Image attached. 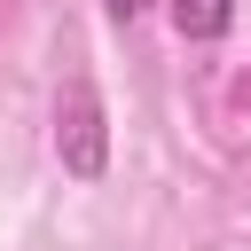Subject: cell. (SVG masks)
Listing matches in <instances>:
<instances>
[{
    "mask_svg": "<svg viewBox=\"0 0 251 251\" xmlns=\"http://www.w3.org/2000/svg\"><path fill=\"white\" fill-rule=\"evenodd\" d=\"M102 8H110V24H133V8H141V0H102Z\"/></svg>",
    "mask_w": 251,
    "mask_h": 251,
    "instance_id": "cell-3",
    "label": "cell"
},
{
    "mask_svg": "<svg viewBox=\"0 0 251 251\" xmlns=\"http://www.w3.org/2000/svg\"><path fill=\"white\" fill-rule=\"evenodd\" d=\"M227 24H235V0H173V31L196 39V47L227 39Z\"/></svg>",
    "mask_w": 251,
    "mask_h": 251,
    "instance_id": "cell-2",
    "label": "cell"
},
{
    "mask_svg": "<svg viewBox=\"0 0 251 251\" xmlns=\"http://www.w3.org/2000/svg\"><path fill=\"white\" fill-rule=\"evenodd\" d=\"M55 157H63L71 180H102L110 173V118H102L94 78H71L55 94Z\"/></svg>",
    "mask_w": 251,
    "mask_h": 251,
    "instance_id": "cell-1",
    "label": "cell"
}]
</instances>
